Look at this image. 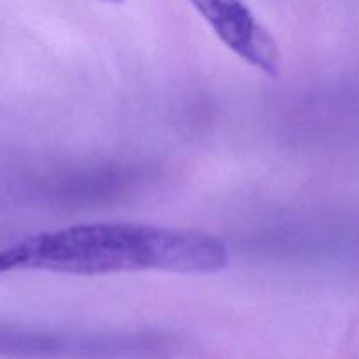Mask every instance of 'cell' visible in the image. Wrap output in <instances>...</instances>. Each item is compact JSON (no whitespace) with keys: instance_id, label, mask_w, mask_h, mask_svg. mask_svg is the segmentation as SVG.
<instances>
[{"instance_id":"1","label":"cell","mask_w":359,"mask_h":359,"mask_svg":"<svg viewBox=\"0 0 359 359\" xmlns=\"http://www.w3.org/2000/svg\"><path fill=\"white\" fill-rule=\"evenodd\" d=\"M230 262L223 241L186 228L88 223L0 238V273L44 270L70 276L119 272L216 273Z\"/></svg>"},{"instance_id":"2","label":"cell","mask_w":359,"mask_h":359,"mask_svg":"<svg viewBox=\"0 0 359 359\" xmlns=\"http://www.w3.org/2000/svg\"><path fill=\"white\" fill-rule=\"evenodd\" d=\"M219 41L238 58L270 77L280 69L276 39L242 0H189Z\"/></svg>"},{"instance_id":"3","label":"cell","mask_w":359,"mask_h":359,"mask_svg":"<svg viewBox=\"0 0 359 359\" xmlns=\"http://www.w3.org/2000/svg\"><path fill=\"white\" fill-rule=\"evenodd\" d=\"M95 354L107 356L109 347H95L93 342L81 344L79 340L0 323V358L49 359L95 356Z\"/></svg>"},{"instance_id":"4","label":"cell","mask_w":359,"mask_h":359,"mask_svg":"<svg viewBox=\"0 0 359 359\" xmlns=\"http://www.w3.org/2000/svg\"><path fill=\"white\" fill-rule=\"evenodd\" d=\"M100 2H109V4H119V2H123V0H100Z\"/></svg>"}]
</instances>
